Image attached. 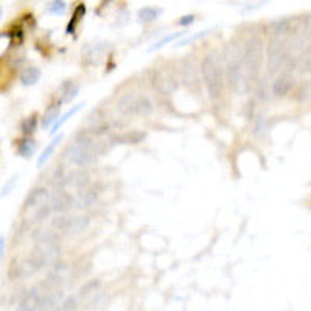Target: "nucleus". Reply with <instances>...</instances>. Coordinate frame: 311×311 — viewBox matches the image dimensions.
Returning <instances> with one entry per match:
<instances>
[{"label": "nucleus", "mask_w": 311, "mask_h": 311, "mask_svg": "<svg viewBox=\"0 0 311 311\" xmlns=\"http://www.w3.org/2000/svg\"><path fill=\"white\" fill-rule=\"evenodd\" d=\"M78 309V300L75 297H67L62 303H61V311H76Z\"/></svg>", "instance_id": "obj_31"}, {"label": "nucleus", "mask_w": 311, "mask_h": 311, "mask_svg": "<svg viewBox=\"0 0 311 311\" xmlns=\"http://www.w3.org/2000/svg\"><path fill=\"white\" fill-rule=\"evenodd\" d=\"M41 80V70L37 67H27L20 72V83L24 86H33Z\"/></svg>", "instance_id": "obj_19"}, {"label": "nucleus", "mask_w": 311, "mask_h": 311, "mask_svg": "<svg viewBox=\"0 0 311 311\" xmlns=\"http://www.w3.org/2000/svg\"><path fill=\"white\" fill-rule=\"evenodd\" d=\"M288 30H290V20H286V19L272 22V34L274 36H283Z\"/></svg>", "instance_id": "obj_27"}, {"label": "nucleus", "mask_w": 311, "mask_h": 311, "mask_svg": "<svg viewBox=\"0 0 311 311\" xmlns=\"http://www.w3.org/2000/svg\"><path fill=\"white\" fill-rule=\"evenodd\" d=\"M59 112H61V101L53 103L47 107L46 114H44V119H42V126L44 128H50L56 123V120L59 119Z\"/></svg>", "instance_id": "obj_18"}, {"label": "nucleus", "mask_w": 311, "mask_h": 311, "mask_svg": "<svg viewBox=\"0 0 311 311\" xmlns=\"http://www.w3.org/2000/svg\"><path fill=\"white\" fill-rule=\"evenodd\" d=\"M106 52H107V44H104V42H100V44H87V46H84V49H83L84 59H86L87 62H92V64H98V62L106 56Z\"/></svg>", "instance_id": "obj_13"}, {"label": "nucleus", "mask_w": 311, "mask_h": 311, "mask_svg": "<svg viewBox=\"0 0 311 311\" xmlns=\"http://www.w3.org/2000/svg\"><path fill=\"white\" fill-rule=\"evenodd\" d=\"M61 140H62V134H58L47 146H46V149H44V152L41 154V156H39V159H37V168H42V165L52 158V154L55 152V149H56V146L61 143Z\"/></svg>", "instance_id": "obj_20"}, {"label": "nucleus", "mask_w": 311, "mask_h": 311, "mask_svg": "<svg viewBox=\"0 0 311 311\" xmlns=\"http://www.w3.org/2000/svg\"><path fill=\"white\" fill-rule=\"evenodd\" d=\"M100 290H101L100 280H91V282L84 283L80 290V300L86 305L94 306V303H97V300H98Z\"/></svg>", "instance_id": "obj_10"}, {"label": "nucleus", "mask_w": 311, "mask_h": 311, "mask_svg": "<svg viewBox=\"0 0 311 311\" xmlns=\"http://www.w3.org/2000/svg\"><path fill=\"white\" fill-rule=\"evenodd\" d=\"M117 109L125 115H148L152 110V101L148 95L128 92L119 100Z\"/></svg>", "instance_id": "obj_5"}, {"label": "nucleus", "mask_w": 311, "mask_h": 311, "mask_svg": "<svg viewBox=\"0 0 311 311\" xmlns=\"http://www.w3.org/2000/svg\"><path fill=\"white\" fill-rule=\"evenodd\" d=\"M179 78H181L182 84H185L187 87H190V89L196 87L198 86V72H196L194 64L190 61L182 62L179 67Z\"/></svg>", "instance_id": "obj_12"}, {"label": "nucleus", "mask_w": 311, "mask_h": 311, "mask_svg": "<svg viewBox=\"0 0 311 311\" xmlns=\"http://www.w3.org/2000/svg\"><path fill=\"white\" fill-rule=\"evenodd\" d=\"M34 151H36V142L31 137H24L22 140H19V143H17L19 156H22L25 159H30L34 154Z\"/></svg>", "instance_id": "obj_21"}, {"label": "nucleus", "mask_w": 311, "mask_h": 311, "mask_svg": "<svg viewBox=\"0 0 311 311\" xmlns=\"http://www.w3.org/2000/svg\"><path fill=\"white\" fill-rule=\"evenodd\" d=\"M0 19H2V8H0Z\"/></svg>", "instance_id": "obj_37"}, {"label": "nucleus", "mask_w": 311, "mask_h": 311, "mask_svg": "<svg viewBox=\"0 0 311 311\" xmlns=\"http://www.w3.org/2000/svg\"><path fill=\"white\" fill-rule=\"evenodd\" d=\"M39 305H41V296L36 290H30L22 297L19 303V311H39Z\"/></svg>", "instance_id": "obj_15"}, {"label": "nucleus", "mask_w": 311, "mask_h": 311, "mask_svg": "<svg viewBox=\"0 0 311 311\" xmlns=\"http://www.w3.org/2000/svg\"><path fill=\"white\" fill-rule=\"evenodd\" d=\"M194 22V16L193 14H187V16H184V17H181L179 20H177V24L181 25V27H187V25H190V24H193Z\"/></svg>", "instance_id": "obj_35"}, {"label": "nucleus", "mask_w": 311, "mask_h": 311, "mask_svg": "<svg viewBox=\"0 0 311 311\" xmlns=\"http://www.w3.org/2000/svg\"><path fill=\"white\" fill-rule=\"evenodd\" d=\"M16 179H17V176H14L13 179H10L5 185H4V188H2V193H0V196H7V194H10V191L14 188V185H16Z\"/></svg>", "instance_id": "obj_34"}, {"label": "nucleus", "mask_w": 311, "mask_h": 311, "mask_svg": "<svg viewBox=\"0 0 311 311\" xmlns=\"http://www.w3.org/2000/svg\"><path fill=\"white\" fill-rule=\"evenodd\" d=\"M83 106H84V103H81V104H76V106H73V107H72V109H70L69 112H65L64 115H61L59 119L56 120V123H55V125L52 126V131H50V134H52V136H55V134H56V131H59V129H61V126H62V125H64V123H65L67 120H70L72 117H73V115H75V114H76L78 110H80V109H81Z\"/></svg>", "instance_id": "obj_23"}, {"label": "nucleus", "mask_w": 311, "mask_h": 311, "mask_svg": "<svg viewBox=\"0 0 311 311\" xmlns=\"http://www.w3.org/2000/svg\"><path fill=\"white\" fill-rule=\"evenodd\" d=\"M59 94H61V104L62 103H70L78 97V94H80V84L72 81V80H67V81H64L61 84Z\"/></svg>", "instance_id": "obj_16"}, {"label": "nucleus", "mask_w": 311, "mask_h": 311, "mask_svg": "<svg viewBox=\"0 0 311 311\" xmlns=\"http://www.w3.org/2000/svg\"><path fill=\"white\" fill-rule=\"evenodd\" d=\"M73 203H75V199L70 196L69 193H65V191H56L53 196L49 198L50 210H52V212H59V213H62V212L72 209Z\"/></svg>", "instance_id": "obj_9"}, {"label": "nucleus", "mask_w": 311, "mask_h": 311, "mask_svg": "<svg viewBox=\"0 0 311 311\" xmlns=\"http://www.w3.org/2000/svg\"><path fill=\"white\" fill-rule=\"evenodd\" d=\"M201 73L210 98H218L224 86V69H223L219 55L218 56L216 53L206 55L201 62Z\"/></svg>", "instance_id": "obj_2"}, {"label": "nucleus", "mask_w": 311, "mask_h": 311, "mask_svg": "<svg viewBox=\"0 0 311 311\" xmlns=\"http://www.w3.org/2000/svg\"><path fill=\"white\" fill-rule=\"evenodd\" d=\"M184 34H185V31H177V33H173V34H170V36H165L164 39H161V41H159L158 44H154V46L149 49V52H154V50H159V49H162L164 46H167V44L173 42L174 39H177V37H181V36H184Z\"/></svg>", "instance_id": "obj_28"}, {"label": "nucleus", "mask_w": 311, "mask_h": 311, "mask_svg": "<svg viewBox=\"0 0 311 311\" xmlns=\"http://www.w3.org/2000/svg\"><path fill=\"white\" fill-rule=\"evenodd\" d=\"M84 13H86V5H84V4H80V5L76 7L73 16H72V20H70L69 25H67V33H73V31H75L78 20H80V19L84 16Z\"/></svg>", "instance_id": "obj_25"}, {"label": "nucleus", "mask_w": 311, "mask_h": 311, "mask_svg": "<svg viewBox=\"0 0 311 311\" xmlns=\"http://www.w3.org/2000/svg\"><path fill=\"white\" fill-rule=\"evenodd\" d=\"M152 86L154 89L158 91L159 94H164V95H170L173 92L177 91L179 87V83L176 78L167 72V70H158L154 73V78H152Z\"/></svg>", "instance_id": "obj_8"}, {"label": "nucleus", "mask_w": 311, "mask_h": 311, "mask_svg": "<svg viewBox=\"0 0 311 311\" xmlns=\"http://www.w3.org/2000/svg\"><path fill=\"white\" fill-rule=\"evenodd\" d=\"M49 191L42 187H37L34 188L25 199V210H36L39 207H42L44 204H47L49 201Z\"/></svg>", "instance_id": "obj_11"}, {"label": "nucleus", "mask_w": 311, "mask_h": 311, "mask_svg": "<svg viewBox=\"0 0 311 311\" xmlns=\"http://www.w3.org/2000/svg\"><path fill=\"white\" fill-rule=\"evenodd\" d=\"M145 137H146V134L142 132V131H131V132H126V134H122V136L114 137L112 142L122 143V145H137V143H140Z\"/></svg>", "instance_id": "obj_17"}, {"label": "nucleus", "mask_w": 311, "mask_h": 311, "mask_svg": "<svg viewBox=\"0 0 311 311\" xmlns=\"http://www.w3.org/2000/svg\"><path fill=\"white\" fill-rule=\"evenodd\" d=\"M224 58H226V69H227V81L229 87L241 95L248 91L246 75L243 67V49L237 42H227L224 47Z\"/></svg>", "instance_id": "obj_1"}, {"label": "nucleus", "mask_w": 311, "mask_h": 311, "mask_svg": "<svg viewBox=\"0 0 311 311\" xmlns=\"http://www.w3.org/2000/svg\"><path fill=\"white\" fill-rule=\"evenodd\" d=\"M293 86H294V81L290 75H280L277 80L272 83V94L277 98H282L290 94Z\"/></svg>", "instance_id": "obj_14"}, {"label": "nucleus", "mask_w": 311, "mask_h": 311, "mask_svg": "<svg viewBox=\"0 0 311 311\" xmlns=\"http://www.w3.org/2000/svg\"><path fill=\"white\" fill-rule=\"evenodd\" d=\"M161 10L158 8H152V7H145L142 10H139V20L140 22H145V24H149V22H154V20H158L159 16H161Z\"/></svg>", "instance_id": "obj_22"}, {"label": "nucleus", "mask_w": 311, "mask_h": 311, "mask_svg": "<svg viewBox=\"0 0 311 311\" xmlns=\"http://www.w3.org/2000/svg\"><path fill=\"white\" fill-rule=\"evenodd\" d=\"M97 156H98L97 145L87 137H81L67 149V159L78 167L92 165L97 159Z\"/></svg>", "instance_id": "obj_4"}, {"label": "nucleus", "mask_w": 311, "mask_h": 311, "mask_svg": "<svg viewBox=\"0 0 311 311\" xmlns=\"http://www.w3.org/2000/svg\"><path fill=\"white\" fill-rule=\"evenodd\" d=\"M266 120H264V117H258V119L255 120V125H254V136L261 139L264 134H266Z\"/></svg>", "instance_id": "obj_29"}, {"label": "nucleus", "mask_w": 311, "mask_h": 311, "mask_svg": "<svg viewBox=\"0 0 311 311\" xmlns=\"http://www.w3.org/2000/svg\"><path fill=\"white\" fill-rule=\"evenodd\" d=\"M97 198H98V193L95 190H81L78 203H80V207H89L97 201Z\"/></svg>", "instance_id": "obj_24"}, {"label": "nucleus", "mask_w": 311, "mask_h": 311, "mask_svg": "<svg viewBox=\"0 0 311 311\" xmlns=\"http://www.w3.org/2000/svg\"><path fill=\"white\" fill-rule=\"evenodd\" d=\"M4 251H5V237H0V261H2Z\"/></svg>", "instance_id": "obj_36"}, {"label": "nucleus", "mask_w": 311, "mask_h": 311, "mask_svg": "<svg viewBox=\"0 0 311 311\" xmlns=\"http://www.w3.org/2000/svg\"><path fill=\"white\" fill-rule=\"evenodd\" d=\"M52 210H50V206H49V203L47 204H44L42 207H39L37 209V212L34 213V221H42L49 213H50Z\"/></svg>", "instance_id": "obj_33"}, {"label": "nucleus", "mask_w": 311, "mask_h": 311, "mask_svg": "<svg viewBox=\"0 0 311 311\" xmlns=\"http://www.w3.org/2000/svg\"><path fill=\"white\" fill-rule=\"evenodd\" d=\"M209 33H210V30H203V31L196 33V34H193V36H190V37L184 39V41H181L179 44H176V47H181V46H187V44H191V42L198 41V39H201L203 36H206V34H209Z\"/></svg>", "instance_id": "obj_32"}, {"label": "nucleus", "mask_w": 311, "mask_h": 311, "mask_svg": "<svg viewBox=\"0 0 311 311\" xmlns=\"http://www.w3.org/2000/svg\"><path fill=\"white\" fill-rule=\"evenodd\" d=\"M36 128H37V115H36V114H33L31 117L25 119V120L22 122V125H20V129H22V132H24L27 137L31 136V134L36 131Z\"/></svg>", "instance_id": "obj_26"}, {"label": "nucleus", "mask_w": 311, "mask_h": 311, "mask_svg": "<svg viewBox=\"0 0 311 311\" xmlns=\"http://www.w3.org/2000/svg\"><path fill=\"white\" fill-rule=\"evenodd\" d=\"M52 224L65 233H80L89 226L87 216H56Z\"/></svg>", "instance_id": "obj_7"}, {"label": "nucleus", "mask_w": 311, "mask_h": 311, "mask_svg": "<svg viewBox=\"0 0 311 311\" xmlns=\"http://www.w3.org/2000/svg\"><path fill=\"white\" fill-rule=\"evenodd\" d=\"M263 64V41L260 36H251L243 50V67L245 75L249 78V83L255 81Z\"/></svg>", "instance_id": "obj_3"}, {"label": "nucleus", "mask_w": 311, "mask_h": 311, "mask_svg": "<svg viewBox=\"0 0 311 311\" xmlns=\"http://www.w3.org/2000/svg\"><path fill=\"white\" fill-rule=\"evenodd\" d=\"M67 10V4L62 2V0H56V2L50 4V13L56 14V16H64Z\"/></svg>", "instance_id": "obj_30"}, {"label": "nucleus", "mask_w": 311, "mask_h": 311, "mask_svg": "<svg viewBox=\"0 0 311 311\" xmlns=\"http://www.w3.org/2000/svg\"><path fill=\"white\" fill-rule=\"evenodd\" d=\"M286 56V39L283 36H274L269 39L268 44V69L269 73H274L280 69Z\"/></svg>", "instance_id": "obj_6"}]
</instances>
